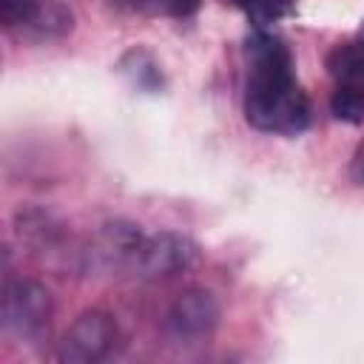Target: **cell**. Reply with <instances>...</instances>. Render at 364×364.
<instances>
[{
  "label": "cell",
  "instance_id": "obj_1",
  "mask_svg": "<svg viewBox=\"0 0 364 364\" xmlns=\"http://www.w3.org/2000/svg\"><path fill=\"white\" fill-rule=\"evenodd\" d=\"M245 119L264 134L296 136L310 128V100L296 80L287 43L264 26H253L245 40Z\"/></svg>",
  "mask_w": 364,
  "mask_h": 364
},
{
  "label": "cell",
  "instance_id": "obj_2",
  "mask_svg": "<svg viewBox=\"0 0 364 364\" xmlns=\"http://www.w3.org/2000/svg\"><path fill=\"white\" fill-rule=\"evenodd\" d=\"M54 318V299L46 284L34 279H11L3 287L0 324L17 341H40Z\"/></svg>",
  "mask_w": 364,
  "mask_h": 364
},
{
  "label": "cell",
  "instance_id": "obj_3",
  "mask_svg": "<svg viewBox=\"0 0 364 364\" xmlns=\"http://www.w3.org/2000/svg\"><path fill=\"white\" fill-rule=\"evenodd\" d=\"M0 23L26 40H51L74 28L71 11L57 0H0Z\"/></svg>",
  "mask_w": 364,
  "mask_h": 364
},
{
  "label": "cell",
  "instance_id": "obj_4",
  "mask_svg": "<svg viewBox=\"0 0 364 364\" xmlns=\"http://www.w3.org/2000/svg\"><path fill=\"white\" fill-rule=\"evenodd\" d=\"M219 327V301L208 290H185L165 310L162 333L173 344H199Z\"/></svg>",
  "mask_w": 364,
  "mask_h": 364
},
{
  "label": "cell",
  "instance_id": "obj_5",
  "mask_svg": "<svg viewBox=\"0 0 364 364\" xmlns=\"http://www.w3.org/2000/svg\"><path fill=\"white\" fill-rule=\"evenodd\" d=\"M117 344V321L105 310H85L65 330L57 358L65 364H94L105 358Z\"/></svg>",
  "mask_w": 364,
  "mask_h": 364
},
{
  "label": "cell",
  "instance_id": "obj_6",
  "mask_svg": "<svg viewBox=\"0 0 364 364\" xmlns=\"http://www.w3.org/2000/svg\"><path fill=\"white\" fill-rule=\"evenodd\" d=\"M196 256L199 250L188 236L176 230H159V233L142 236L131 264L142 279H168L188 270L196 262Z\"/></svg>",
  "mask_w": 364,
  "mask_h": 364
},
{
  "label": "cell",
  "instance_id": "obj_7",
  "mask_svg": "<svg viewBox=\"0 0 364 364\" xmlns=\"http://www.w3.org/2000/svg\"><path fill=\"white\" fill-rule=\"evenodd\" d=\"M324 68L333 77L336 88L364 97V40L336 43L324 57Z\"/></svg>",
  "mask_w": 364,
  "mask_h": 364
},
{
  "label": "cell",
  "instance_id": "obj_8",
  "mask_svg": "<svg viewBox=\"0 0 364 364\" xmlns=\"http://www.w3.org/2000/svg\"><path fill=\"white\" fill-rule=\"evenodd\" d=\"M117 74L136 91L145 94H159L165 91V71L159 60L145 48V46H131L119 60H117Z\"/></svg>",
  "mask_w": 364,
  "mask_h": 364
},
{
  "label": "cell",
  "instance_id": "obj_9",
  "mask_svg": "<svg viewBox=\"0 0 364 364\" xmlns=\"http://www.w3.org/2000/svg\"><path fill=\"white\" fill-rule=\"evenodd\" d=\"M222 3L242 9L256 26H267L293 9V0H222Z\"/></svg>",
  "mask_w": 364,
  "mask_h": 364
},
{
  "label": "cell",
  "instance_id": "obj_10",
  "mask_svg": "<svg viewBox=\"0 0 364 364\" xmlns=\"http://www.w3.org/2000/svg\"><path fill=\"white\" fill-rule=\"evenodd\" d=\"M119 11H131V14H168V3L171 0H102Z\"/></svg>",
  "mask_w": 364,
  "mask_h": 364
},
{
  "label": "cell",
  "instance_id": "obj_11",
  "mask_svg": "<svg viewBox=\"0 0 364 364\" xmlns=\"http://www.w3.org/2000/svg\"><path fill=\"white\" fill-rule=\"evenodd\" d=\"M199 6H202V0H171L168 14L171 17H191V14L199 11Z\"/></svg>",
  "mask_w": 364,
  "mask_h": 364
},
{
  "label": "cell",
  "instance_id": "obj_12",
  "mask_svg": "<svg viewBox=\"0 0 364 364\" xmlns=\"http://www.w3.org/2000/svg\"><path fill=\"white\" fill-rule=\"evenodd\" d=\"M350 179L355 185H364V139L358 142V148H355V154L350 159Z\"/></svg>",
  "mask_w": 364,
  "mask_h": 364
}]
</instances>
